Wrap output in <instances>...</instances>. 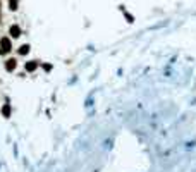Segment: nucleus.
Segmentation results:
<instances>
[{"label":"nucleus","instance_id":"f257e3e1","mask_svg":"<svg viewBox=\"0 0 196 172\" xmlns=\"http://www.w3.org/2000/svg\"><path fill=\"white\" fill-rule=\"evenodd\" d=\"M12 50V43H11V40H9V38H2V40H0V52H2V54H7V52H11Z\"/></svg>","mask_w":196,"mask_h":172},{"label":"nucleus","instance_id":"423d86ee","mask_svg":"<svg viewBox=\"0 0 196 172\" xmlns=\"http://www.w3.org/2000/svg\"><path fill=\"white\" fill-rule=\"evenodd\" d=\"M2 115H4V117H9V115H11V105H9V103H5V105L2 107Z\"/></svg>","mask_w":196,"mask_h":172},{"label":"nucleus","instance_id":"0eeeda50","mask_svg":"<svg viewBox=\"0 0 196 172\" xmlns=\"http://www.w3.org/2000/svg\"><path fill=\"white\" fill-rule=\"evenodd\" d=\"M9 7H11V11H16L17 9V0H9Z\"/></svg>","mask_w":196,"mask_h":172},{"label":"nucleus","instance_id":"39448f33","mask_svg":"<svg viewBox=\"0 0 196 172\" xmlns=\"http://www.w3.org/2000/svg\"><path fill=\"white\" fill-rule=\"evenodd\" d=\"M17 54L19 55H28L29 54V45H21L19 50H17Z\"/></svg>","mask_w":196,"mask_h":172},{"label":"nucleus","instance_id":"6e6552de","mask_svg":"<svg viewBox=\"0 0 196 172\" xmlns=\"http://www.w3.org/2000/svg\"><path fill=\"white\" fill-rule=\"evenodd\" d=\"M126 19H127V22H133L134 21V17L131 16V14H126Z\"/></svg>","mask_w":196,"mask_h":172},{"label":"nucleus","instance_id":"f03ea898","mask_svg":"<svg viewBox=\"0 0 196 172\" xmlns=\"http://www.w3.org/2000/svg\"><path fill=\"white\" fill-rule=\"evenodd\" d=\"M9 35H11L12 38H19V36H21V28L17 26V24L11 26V29H9Z\"/></svg>","mask_w":196,"mask_h":172},{"label":"nucleus","instance_id":"20e7f679","mask_svg":"<svg viewBox=\"0 0 196 172\" xmlns=\"http://www.w3.org/2000/svg\"><path fill=\"white\" fill-rule=\"evenodd\" d=\"M16 65H17V62H16V59H9L5 62V69L9 71V72H12V71L16 69Z\"/></svg>","mask_w":196,"mask_h":172},{"label":"nucleus","instance_id":"7ed1b4c3","mask_svg":"<svg viewBox=\"0 0 196 172\" xmlns=\"http://www.w3.org/2000/svg\"><path fill=\"white\" fill-rule=\"evenodd\" d=\"M24 67H26L28 72H33V71L38 69V62H36V60H29V62H26V65H24Z\"/></svg>","mask_w":196,"mask_h":172},{"label":"nucleus","instance_id":"1a4fd4ad","mask_svg":"<svg viewBox=\"0 0 196 172\" xmlns=\"http://www.w3.org/2000/svg\"><path fill=\"white\" fill-rule=\"evenodd\" d=\"M43 69L48 72V71H52V65H50V64H45V65H43Z\"/></svg>","mask_w":196,"mask_h":172}]
</instances>
